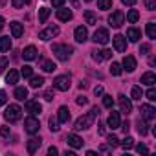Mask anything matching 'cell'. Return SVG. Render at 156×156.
<instances>
[{"mask_svg":"<svg viewBox=\"0 0 156 156\" xmlns=\"http://www.w3.org/2000/svg\"><path fill=\"white\" fill-rule=\"evenodd\" d=\"M98 116H99V108H98V107H94L88 114H85V116H81V118H77V119H75L73 129H75V130H85V129L92 127V123L96 121V118H98Z\"/></svg>","mask_w":156,"mask_h":156,"instance_id":"obj_1","label":"cell"},{"mask_svg":"<svg viewBox=\"0 0 156 156\" xmlns=\"http://www.w3.org/2000/svg\"><path fill=\"white\" fill-rule=\"evenodd\" d=\"M51 51H53V55H55L59 61H68L70 55L73 53V48L68 46V44H53Z\"/></svg>","mask_w":156,"mask_h":156,"instance_id":"obj_2","label":"cell"},{"mask_svg":"<svg viewBox=\"0 0 156 156\" xmlns=\"http://www.w3.org/2000/svg\"><path fill=\"white\" fill-rule=\"evenodd\" d=\"M4 118H6L9 123H15V121H19V119L22 118V108H20L19 105H9V107L6 108V112H4Z\"/></svg>","mask_w":156,"mask_h":156,"instance_id":"obj_3","label":"cell"},{"mask_svg":"<svg viewBox=\"0 0 156 156\" xmlns=\"http://www.w3.org/2000/svg\"><path fill=\"white\" fill-rule=\"evenodd\" d=\"M53 87L61 92H66L70 87H72V79H70V75H59L55 77V81H53Z\"/></svg>","mask_w":156,"mask_h":156,"instance_id":"obj_4","label":"cell"},{"mask_svg":"<svg viewBox=\"0 0 156 156\" xmlns=\"http://www.w3.org/2000/svg\"><path fill=\"white\" fill-rule=\"evenodd\" d=\"M24 129H26V132L28 134H35V132H39V129H41V123H39V119L35 118V116H28L26 118V121H24Z\"/></svg>","mask_w":156,"mask_h":156,"instance_id":"obj_5","label":"cell"},{"mask_svg":"<svg viewBox=\"0 0 156 156\" xmlns=\"http://www.w3.org/2000/svg\"><path fill=\"white\" fill-rule=\"evenodd\" d=\"M57 35H59V28H57V26H48L46 30L39 31V39H41V41H50V39H53V37H57Z\"/></svg>","mask_w":156,"mask_h":156,"instance_id":"obj_6","label":"cell"},{"mask_svg":"<svg viewBox=\"0 0 156 156\" xmlns=\"http://www.w3.org/2000/svg\"><path fill=\"white\" fill-rule=\"evenodd\" d=\"M108 41H110V37H108V30H105V28H98L96 33H94V42H96V44H107Z\"/></svg>","mask_w":156,"mask_h":156,"instance_id":"obj_7","label":"cell"},{"mask_svg":"<svg viewBox=\"0 0 156 156\" xmlns=\"http://www.w3.org/2000/svg\"><path fill=\"white\" fill-rule=\"evenodd\" d=\"M123 22H125V15H123V11H114V13L108 17V24H110L112 28H119Z\"/></svg>","mask_w":156,"mask_h":156,"instance_id":"obj_8","label":"cell"},{"mask_svg":"<svg viewBox=\"0 0 156 156\" xmlns=\"http://www.w3.org/2000/svg\"><path fill=\"white\" fill-rule=\"evenodd\" d=\"M140 112H141V116H143L145 121H152V119L156 118V108H154L152 105H141Z\"/></svg>","mask_w":156,"mask_h":156,"instance_id":"obj_9","label":"cell"},{"mask_svg":"<svg viewBox=\"0 0 156 156\" xmlns=\"http://www.w3.org/2000/svg\"><path fill=\"white\" fill-rule=\"evenodd\" d=\"M118 103H119V110H121L123 114H129V112L132 110V103H130V99H129L127 96L119 94V96H118Z\"/></svg>","mask_w":156,"mask_h":156,"instance_id":"obj_10","label":"cell"},{"mask_svg":"<svg viewBox=\"0 0 156 156\" xmlns=\"http://www.w3.org/2000/svg\"><path fill=\"white\" fill-rule=\"evenodd\" d=\"M26 112H30L31 116H37L42 112V107L39 101H26Z\"/></svg>","mask_w":156,"mask_h":156,"instance_id":"obj_11","label":"cell"},{"mask_svg":"<svg viewBox=\"0 0 156 156\" xmlns=\"http://www.w3.org/2000/svg\"><path fill=\"white\" fill-rule=\"evenodd\" d=\"M66 141H68V145H70L72 149H81V147H83V138H79L77 134H68Z\"/></svg>","mask_w":156,"mask_h":156,"instance_id":"obj_12","label":"cell"},{"mask_svg":"<svg viewBox=\"0 0 156 156\" xmlns=\"http://www.w3.org/2000/svg\"><path fill=\"white\" fill-rule=\"evenodd\" d=\"M73 37H75V41H77V42H85V41L88 39V31H87V28H85V26L75 28V31H73Z\"/></svg>","mask_w":156,"mask_h":156,"instance_id":"obj_13","label":"cell"},{"mask_svg":"<svg viewBox=\"0 0 156 156\" xmlns=\"http://www.w3.org/2000/svg\"><path fill=\"white\" fill-rule=\"evenodd\" d=\"M112 42H114V48H116L118 51H125V50H127V39H125L123 35H116V37L112 39Z\"/></svg>","mask_w":156,"mask_h":156,"instance_id":"obj_14","label":"cell"},{"mask_svg":"<svg viewBox=\"0 0 156 156\" xmlns=\"http://www.w3.org/2000/svg\"><path fill=\"white\" fill-rule=\"evenodd\" d=\"M41 145H42V140L41 138H31V140H28V145L26 147H28V152L30 154H35Z\"/></svg>","mask_w":156,"mask_h":156,"instance_id":"obj_15","label":"cell"},{"mask_svg":"<svg viewBox=\"0 0 156 156\" xmlns=\"http://www.w3.org/2000/svg\"><path fill=\"white\" fill-rule=\"evenodd\" d=\"M22 57H24V61H33V59H37V48L35 46H26L24 48V51H22Z\"/></svg>","mask_w":156,"mask_h":156,"instance_id":"obj_16","label":"cell"},{"mask_svg":"<svg viewBox=\"0 0 156 156\" xmlns=\"http://www.w3.org/2000/svg\"><path fill=\"white\" fill-rule=\"evenodd\" d=\"M9 28H11V35L15 37V39H19V37H22V33H24V26L20 24V22H11L9 24Z\"/></svg>","mask_w":156,"mask_h":156,"instance_id":"obj_17","label":"cell"},{"mask_svg":"<svg viewBox=\"0 0 156 156\" xmlns=\"http://www.w3.org/2000/svg\"><path fill=\"white\" fill-rule=\"evenodd\" d=\"M127 39H129L130 42H138V41L141 39V31H140L138 28H129V30H127Z\"/></svg>","mask_w":156,"mask_h":156,"instance_id":"obj_18","label":"cell"},{"mask_svg":"<svg viewBox=\"0 0 156 156\" xmlns=\"http://www.w3.org/2000/svg\"><path fill=\"white\" fill-rule=\"evenodd\" d=\"M123 70H127V72H134L136 70V59L132 55H127L123 59Z\"/></svg>","mask_w":156,"mask_h":156,"instance_id":"obj_19","label":"cell"},{"mask_svg":"<svg viewBox=\"0 0 156 156\" xmlns=\"http://www.w3.org/2000/svg\"><path fill=\"white\" fill-rule=\"evenodd\" d=\"M107 125H108L110 129H118V127L121 125V121H119V112H112V114L108 116V119H107Z\"/></svg>","mask_w":156,"mask_h":156,"instance_id":"obj_20","label":"cell"},{"mask_svg":"<svg viewBox=\"0 0 156 156\" xmlns=\"http://www.w3.org/2000/svg\"><path fill=\"white\" fill-rule=\"evenodd\" d=\"M156 83V75L152 73V72H145L143 75H141V85H147V87H152Z\"/></svg>","mask_w":156,"mask_h":156,"instance_id":"obj_21","label":"cell"},{"mask_svg":"<svg viewBox=\"0 0 156 156\" xmlns=\"http://www.w3.org/2000/svg\"><path fill=\"white\" fill-rule=\"evenodd\" d=\"M57 19L62 20V22H68L72 19V11L70 9H64V8H57Z\"/></svg>","mask_w":156,"mask_h":156,"instance_id":"obj_22","label":"cell"},{"mask_svg":"<svg viewBox=\"0 0 156 156\" xmlns=\"http://www.w3.org/2000/svg\"><path fill=\"white\" fill-rule=\"evenodd\" d=\"M57 119H59V123H66V121L70 119V110H68V107H61V108H59Z\"/></svg>","mask_w":156,"mask_h":156,"instance_id":"obj_23","label":"cell"},{"mask_svg":"<svg viewBox=\"0 0 156 156\" xmlns=\"http://www.w3.org/2000/svg\"><path fill=\"white\" fill-rule=\"evenodd\" d=\"M42 85H44V79H42L41 75H31V77H30V87H31V88H39V87H42Z\"/></svg>","mask_w":156,"mask_h":156,"instance_id":"obj_24","label":"cell"},{"mask_svg":"<svg viewBox=\"0 0 156 156\" xmlns=\"http://www.w3.org/2000/svg\"><path fill=\"white\" fill-rule=\"evenodd\" d=\"M9 50H11V39L0 37V51H9Z\"/></svg>","mask_w":156,"mask_h":156,"instance_id":"obj_25","label":"cell"},{"mask_svg":"<svg viewBox=\"0 0 156 156\" xmlns=\"http://www.w3.org/2000/svg\"><path fill=\"white\" fill-rule=\"evenodd\" d=\"M17 81H19V72H17V70H9V72H8V75H6V83L15 85Z\"/></svg>","mask_w":156,"mask_h":156,"instance_id":"obj_26","label":"cell"},{"mask_svg":"<svg viewBox=\"0 0 156 156\" xmlns=\"http://www.w3.org/2000/svg\"><path fill=\"white\" fill-rule=\"evenodd\" d=\"M15 98H17L19 101H24V99L28 98V88H24V87H17V88H15Z\"/></svg>","mask_w":156,"mask_h":156,"instance_id":"obj_27","label":"cell"},{"mask_svg":"<svg viewBox=\"0 0 156 156\" xmlns=\"http://www.w3.org/2000/svg\"><path fill=\"white\" fill-rule=\"evenodd\" d=\"M48 17H50V9H48V8H41V9H39V22L44 24V22L48 20Z\"/></svg>","mask_w":156,"mask_h":156,"instance_id":"obj_28","label":"cell"},{"mask_svg":"<svg viewBox=\"0 0 156 156\" xmlns=\"http://www.w3.org/2000/svg\"><path fill=\"white\" fill-rule=\"evenodd\" d=\"M85 20H87V24H90V26L98 24V19H96L94 11H85Z\"/></svg>","mask_w":156,"mask_h":156,"instance_id":"obj_29","label":"cell"},{"mask_svg":"<svg viewBox=\"0 0 156 156\" xmlns=\"http://www.w3.org/2000/svg\"><path fill=\"white\" fill-rule=\"evenodd\" d=\"M147 35H149V39H156V24L154 22L147 24Z\"/></svg>","mask_w":156,"mask_h":156,"instance_id":"obj_30","label":"cell"},{"mask_svg":"<svg viewBox=\"0 0 156 156\" xmlns=\"http://www.w3.org/2000/svg\"><path fill=\"white\" fill-rule=\"evenodd\" d=\"M140 19V13L136 11V9H129V13H127V20L129 22H136Z\"/></svg>","mask_w":156,"mask_h":156,"instance_id":"obj_31","label":"cell"},{"mask_svg":"<svg viewBox=\"0 0 156 156\" xmlns=\"http://www.w3.org/2000/svg\"><path fill=\"white\" fill-rule=\"evenodd\" d=\"M57 66H55V62L53 61H42V70L44 72H53Z\"/></svg>","mask_w":156,"mask_h":156,"instance_id":"obj_32","label":"cell"},{"mask_svg":"<svg viewBox=\"0 0 156 156\" xmlns=\"http://www.w3.org/2000/svg\"><path fill=\"white\" fill-rule=\"evenodd\" d=\"M98 8L99 9H110L112 8V0H98Z\"/></svg>","mask_w":156,"mask_h":156,"instance_id":"obj_33","label":"cell"},{"mask_svg":"<svg viewBox=\"0 0 156 156\" xmlns=\"http://www.w3.org/2000/svg\"><path fill=\"white\" fill-rule=\"evenodd\" d=\"M121 72H123L121 64H119V62H112V66H110V73H112V75H119Z\"/></svg>","mask_w":156,"mask_h":156,"instance_id":"obj_34","label":"cell"},{"mask_svg":"<svg viewBox=\"0 0 156 156\" xmlns=\"http://www.w3.org/2000/svg\"><path fill=\"white\" fill-rule=\"evenodd\" d=\"M20 75L26 77V79H30V77L33 75V68H31V66H24V68L20 70Z\"/></svg>","mask_w":156,"mask_h":156,"instance_id":"obj_35","label":"cell"},{"mask_svg":"<svg viewBox=\"0 0 156 156\" xmlns=\"http://www.w3.org/2000/svg\"><path fill=\"white\" fill-rule=\"evenodd\" d=\"M132 145H134V140H132L130 136H127V138L121 141V147H123V149H127V151H129V149H132Z\"/></svg>","mask_w":156,"mask_h":156,"instance_id":"obj_36","label":"cell"},{"mask_svg":"<svg viewBox=\"0 0 156 156\" xmlns=\"http://www.w3.org/2000/svg\"><path fill=\"white\" fill-rule=\"evenodd\" d=\"M138 132H140L141 136H145V134L149 132V129H147V123H145V121H138Z\"/></svg>","mask_w":156,"mask_h":156,"instance_id":"obj_37","label":"cell"},{"mask_svg":"<svg viewBox=\"0 0 156 156\" xmlns=\"http://www.w3.org/2000/svg\"><path fill=\"white\" fill-rule=\"evenodd\" d=\"M130 96H132V99H141V96H143L141 94V88L140 87H134L132 92H130Z\"/></svg>","mask_w":156,"mask_h":156,"instance_id":"obj_38","label":"cell"},{"mask_svg":"<svg viewBox=\"0 0 156 156\" xmlns=\"http://www.w3.org/2000/svg\"><path fill=\"white\" fill-rule=\"evenodd\" d=\"M112 105H114V99H112V96H103V107H107V108H112Z\"/></svg>","mask_w":156,"mask_h":156,"instance_id":"obj_39","label":"cell"},{"mask_svg":"<svg viewBox=\"0 0 156 156\" xmlns=\"http://www.w3.org/2000/svg\"><path fill=\"white\" fill-rule=\"evenodd\" d=\"M50 129H51V132L59 130V119L57 118H50Z\"/></svg>","mask_w":156,"mask_h":156,"instance_id":"obj_40","label":"cell"},{"mask_svg":"<svg viewBox=\"0 0 156 156\" xmlns=\"http://www.w3.org/2000/svg\"><path fill=\"white\" fill-rule=\"evenodd\" d=\"M147 99H149V101H156V90H154L152 87L147 90Z\"/></svg>","mask_w":156,"mask_h":156,"instance_id":"obj_41","label":"cell"},{"mask_svg":"<svg viewBox=\"0 0 156 156\" xmlns=\"http://www.w3.org/2000/svg\"><path fill=\"white\" fill-rule=\"evenodd\" d=\"M145 8L149 11H154L156 9V0H145Z\"/></svg>","mask_w":156,"mask_h":156,"instance_id":"obj_42","label":"cell"},{"mask_svg":"<svg viewBox=\"0 0 156 156\" xmlns=\"http://www.w3.org/2000/svg\"><path fill=\"white\" fill-rule=\"evenodd\" d=\"M24 4H26V0H11V6H13V8H17V9L24 8Z\"/></svg>","mask_w":156,"mask_h":156,"instance_id":"obj_43","label":"cell"},{"mask_svg":"<svg viewBox=\"0 0 156 156\" xmlns=\"http://www.w3.org/2000/svg\"><path fill=\"white\" fill-rule=\"evenodd\" d=\"M108 145H110V147H116V145H119V140H118L114 134H110V136H108Z\"/></svg>","mask_w":156,"mask_h":156,"instance_id":"obj_44","label":"cell"},{"mask_svg":"<svg viewBox=\"0 0 156 156\" xmlns=\"http://www.w3.org/2000/svg\"><path fill=\"white\" fill-rule=\"evenodd\" d=\"M6 68H8V59L6 57H0V73H2Z\"/></svg>","mask_w":156,"mask_h":156,"instance_id":"obj_45","label":"cell"},{"mask_svg":"<svg viewBox=\"0 0 156 156\" xmlns=\"http://www.w3.org/2000/svg\"><path fill=\"white\" fill-rule=\"evenodd\" d=\"M0 136H2V138H8L9 136V127H0Z\"/></svg>","mask_w":156,"mask_h":156,"instance_id":"obj_46","label":"cell"},{"mask_svg":"<svg viewBox=\"0 0 156 156\" xmlns=\"http://www.w3.org/2000/svg\"><path fill=\"white\" fill-rule=\"evenodd\" d=\"M8 103V94L4 90H0V105H6Z\"/></svg>","mask_w":156,"mask_h":156,"instance_id":"obj_47","label":"cell"},{"mask_svg":"<svg viewBox=\"0 0 156 156\" xmlns=\"http://www.w3.org/2000/svg\"><path fill=\"white\" fill-rule=\"evenodd\" d=\"M92 59H94V61H98V62H101V61H103L101 51H92Z\"/></svg>","mask_w":156,"mask_h":156,"instance_id":"obj_48","label":"cell"},{"mask_svg":"<svg viewBox=\"0 0 156 156\" xmlns=\"http://www.w3.org/2000/svg\"><path fill=\"white\" fill-rule=\"evenodd\" d=\"M149 50H151V46H149V44H141V46H140V53H143V55H145V53H149Z\"/></svg>","mask_w":156,"mask_h":156,"instance_id":"obj_49","label":"cell"},{"mask_svg":"<svg viewBox=\"0 0 156 156\" xmlns=\"http://www.w3.org/2000/svg\"><path fill=\"white\" fill-rule=\"evenodd\" d=\"M101 57L103 59H110L112 57V51L110 50H101Z\"/></svg>","mask_w":156,"mask_h":156,"instance_id":"obj_50","label":"cell"},{"mask_svg":"<svg viewBox=\"0 0 156 156\" xmlns=\"http://www.w3.org/2000/svg\"><path fill=\"white\" fill-rule=\"evenodd\" d=\"M136 151L141 154V152H149V149H147V145H143V143H140L138 147H136Z\"/></svg>","mask_w":156,"mask_h":156,"instance_id":"obj_51","label":"cell"},{"mask_svg":"<svg viewBox=\"0 0 156 156\" xmlns=\"http://www.w3.org/2000/svg\"><path fill=\"white\" fill-rule=\"evenodd\" d=\"M66 2V0H51V4H53V8H62V4Z\"/></svg>","mask_w":156,"mask_h":156,"instance_id":"obj_52","label":"cell"},{"mask_svg":"<svg viewBox=\"0 0 156 156\" xmlns=\"http://www.w3.org/2000/svg\"><path fill=\"white\" fill-rule=\"evenodd\" d=\"M44 99H46V101H51V99H53V92H51V90H46V92H44Z\"/></svg>","mask_w":156,"mask_h":156,"instance_id":"obj_53","label":"cell"},{"mask_svg":"<svg viewBox=\"0 0 156 156\" xmlns=\"http://www.w3.org/2000/svg\"><path fill=\"white\" fill-rule=\"evenodd\" d=\"M57 152H59V149H57V147H50V149H48V154H50V156H55Z\"/></svg>","mask_w":156,"mask_h":156,"instance_id":"obj_54","label":"cell"},{"mask_svg":"<svg viewBox=\"0 0 156 156\" xmlns=\"http://www.w3.org/2000/svg\"><path fill=\"white\" fill-rule=\"evenodd\" d=\"M87 103H88L87 98H83V96H81V98H77V105H87Z\"/></svg>","mask_w":156,"mask_h":156,"instance_id":"obj_55","label":"cell"},{"mask_svg":"<svg viewBox=\"0 0 156 156\" xmlns=\"http://www.w3.org/2000/svg\"><path fill=\"white\" fill-rule=\"evenodd\" d=\"M94 94L96 96H103V87H96L94 88Z\"/></svg>","mask_w":156,"mask_h":156,"instance_id":"obj_56","label":"cell"},{"mask_svg":"<svg viewBox=\"0 0 156 156\" xmlns=\"http://www.w3.org/2000/svg\"><path fill=\"white\" fill-rule=\"evenodd\" d=\"M121 2H123L125 6H134V4H136V0H121Z\"/></svg>","mask_w":156,"mask_h":156,"instance_id":"obj_57","label":"cell"},{"mask_svg":"<svg viewBox=\"0 0 156 156\" xmlns=\"http://www.w3.org/2000/svg\"><path fill=\"white\" fill-rule=\"evenodd\" d=\"M2 28H4V19L0 17V31H2Z\"/></svg>","mask_w":156,"mask_h":156,"instance_id":"obj_58","label":"cell"},{"mask_svg":"<svg viewBox=\"0 0 156 156\" xmlns=\"http://www.w3.org/2000/svg\"><path fill=\"white\" fill-rule=\"evenodd\" d=\"M87 2H92V0H87Z\"/></svg>","mask_w":156,"mask_h":156,"instance_id":"obj_59","label":"cell"}]
</instances>
